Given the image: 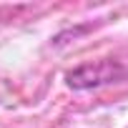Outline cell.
<instances>
[{"label":"cell","instance_id":"1","mask_svg":"<svg viewBox=\"0 0 128 128\" xmlns=\"http://www.w3.org/2000/svg\"><path fill=\"white\" fill-rule=\"evenodd\" d=\"M126 76V68L116 60H96V63H86L73 70L66 73V86L73 90H88V88H98L106 83H116L118 78Z\"/></svg>","mask_w":128,"mask_h":128}]
</instances>
